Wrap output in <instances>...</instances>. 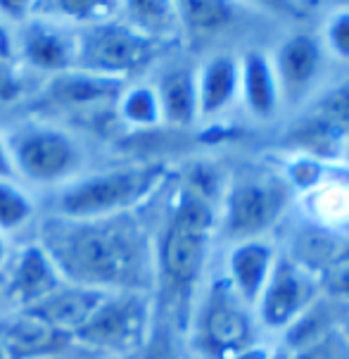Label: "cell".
<instances>
[{"label": "cell", "mask_w": 349, "mask_h": 359, "mask_svg": "<svg viewBox=\"0 0 349 359\" xmlns=\"http://www.w3.org/2000/svg\"><path fill=\"white\" fill-rule=\"evenodd\" d=\"M271 355H273V350L268 348V345L254 343V345H249V348L235 352V355L228 357V359H271Z\"/></svg>", "instance_id": "obj_32"}, {"label": "cell", "mask_w": 349, "mask_h": 359, "mask_svg": "<svg viewBox=\"0 0 349 359\" xmlns=\"http://www.w3.org/2000/svg\"><path fill=\"white\" fill-rule=\"evenodd\" d=\"M0 359H8V352H5L3 345H0Z\"/></svg>", "instance_id": "obj_37"}, {"label": "cell", "mask_w": 349, "mask_h": 359, "mask_svg": "<svg viewBox=\"0 0 349 359\" xmlns=\"http://www.w3.org/2000/svg\"><path fill=\"white\" fill-rule=\"evenodd\" d=\"M292 359H340V357H338V352L333 350V345L328 343V338L323 336L321 340H316V343L302 348Z\"/></svg>", "instance_id": "obj_30"}, {"label": "cell", "mask_w": 349, "mask_h": 359, "mask_svg": "<svg viewBox=\"0 0 349 359\" xmlns=\"http://www.w3.org/2000/svg\"><path fill=\"white\" fill-rule=\"evenodd\" d=\"M100 297L102 293H97V290L62 283L55 293L48 295L46 300H41L39 305H34L32 309H24V312H32L34 316L46 321V324H50L53 328H57V331L74 338V333L88 321V316L93 314Z\"/></svg>", "instance_id": "obj_18"}, {"label": "cell", "mask_w": 349, "mask_h": 359, "mask_svg": "<svg viewBox=\"0 0 349 359\" xmlns=\"http://www.w3.org/2000/svg\"><path fill=\"white\" fill-rule=\"evenodd\" d=\"M275 250L271 243L264 238H252V241H240L233 245L228 252V262H226V278L233 285L238 295L247 302L249 307L256 305L261 290L268 281V273L273 269Z\"/></svg>", "instance_id": "obj_16"}, {"label": "cell", "mask_w": 349, "mask_h": 359, "mask_svg": "<svg viewBox=\"0 0 349 359\" xmlns=\"http://www.w3.org/2000/svg\"><path fill=\"white\" fill-rule=\"evenodd\" d=\"M152 336V302L148 293H102L74 340L93 350L128 355Z\"/></svg>", "instance_id": "obj_7"}, {"label": "cell", "mask_w": 349, "mask_h": 359, "mask_svg": "<svg viewBox=\"0 0 349 359\" xmlns=\"http://www.w3.org/2000/svg\"><path fill=\"white\" fill-rule=\"evenodd\" d=\"M24 93V79L15 60L0 57V102H15Z\"/></svg>", "instance_id": "obj_27"}, {"label": "cell", "mask_w": 349, "mask_h": 359, "mask_svg": "<svg viewBox=\"0 0 349 359\" xmlns=\"http://www.w3.org/2000/svg\"><path fill=\"white\" fill-rule=\"evenodd\" d=\"M71 343V336L24 309L0 324V345L8 352V359H50L62 355Z\"/></svg>", "instance_id": "obj_15"}, {"label": "cell", "mask_w": 349, "mask_h": 359, "mask_svg": "<svg viewBox=\"0 0 349 359\" xmlns=\"http://www.w3.org/2000/svg\"><path fill=\"white\" fill-rule=\"evenodd\" d=\"M345 333H347V338H349V314H347V319H345Z\"/></svg>", "instance_id": "obj_38"}, {"label": "cell", "mask_w": 349, "mask_h": 359, "mask_svg": "<svg viewBox=\"0 0 349 359\" xmlns=\"http://www.w3.org/2000/svg\"><path fill=\"white\" fill-rule=\"evenodd\" d=\"M271 359H292V355L287 350H273Z\"/></svg>", "instance_id": "obj_35"}, {"label": "cell", "mask_w": 349, "mask_h": 359, "mask_svg": "<svg viewBox=\"0 0 349 359\" xmlns=\"http://www.w3.org/2000/svg\"><path fill=\"white\" fill-rule=\"evenodd\" d=\"M323 43L342 62H349V8L335 10L323 27Z\"/></svg>", "instance_id": "obj_26"}, {"label": "cell", "mask_w": 349, "mask_h": 359, "mask_svg": "<svg viewBox=\"0 0 349 359\" xmlns=\"http://www.w3.org/2000/svg\"><path fill=\"white\" fill-rule=\"evenodd\" d=\"M240 98L256 119H271L280 105L273 62L266 53L249 50L240 60Z\"/></svg>", "instance_id": "obj_19"}, {"label": "cell", "mask_w": 349, "mask_h": 359, "mask_svg": "<svg viewBox=\"0 0 349 359\" xmlns=\"http://www.w3.org/2000/svg\"><path fill=\"white\" fill-rule=\"evenodd\" d=\"M226 276H219L200 295L193 309L191 345L200 359H228L256 343V316Z\"/></svg>", "instance_id": "obj_4"}, {"label": "cell", "mask_w": 349, "mask_h": 359, "mask_svg": "<svg viewBox=\"0 0 349 359\" xmlns=\"http://www.w3.org/2000/svg\"><path fill=\"white\" fill-rule=\"evenodd\" d=\"M5 138L15 176L36 186H67L78 179L83 150L69 131L48 121H29Z\"/></svg>", "instance_id": "obj_5"}, {"label": "cell", "mask_w": 349, "mask_h": 359, "mask_svg": "<svg viewBox=\"0 0 349 359\" xmlns=\"http://www.w3.org/2000/svg\"><path fill=\"white\" fill-rule=\"evenodd\" d=\"M290 193L268 174H245L228 186L221 207L224 231L235 243L261 238L285 212Z\"/></svg>", "instance_id": "obj_8"}, {"label": "cell", "mask_w": 349, "mask_h": 359, "mask_svg": "<svg viewBox=\"0 0 349 359\" xmlns=\"http://www.w3.org/2000/svg\"><path fill=\"white\" fill-rule=\"evenodd\" d=\"M316 295L318 278L302 269L290 255H278L254 305L256 321L271 331H287L316 305Z\"/></svg>", "instance_id": "obj_9"}, {"label": "cell", "mask_w": 349, "mask_h": 359, "mask_svg": "<svg viewBox=\"0 0 349 359\" xmlns=\"http://www.w3.org/2000/svg\"><path fill=\"white\" fill-rule=\"evenodd\" d=\"M145 355L143 359H181L179 352H176V348L171 345V340L167 336H157L148 340V345H145Z\"/></svg>", "instance_id": "obj_29"}, {"label": "cell", "mask_w": 349, "mask_h": 359, "mask_svg": "<svg viewBox=\"0 0 349 359\" xmlns=\"http://www.w3.org/2000/svg\"><path fill=\"white\" fill-rule=\"evenodd\" d=\"M169 169L162 162L119 164L102 172L78 176L62 188L55 215L90 219L136 212L167 181Z\"/></svg>", "instance_id": "obj_3"}, {"label": "cell", "mask_w": 349, "mask_h": 359, "mask_svg": "<svg viewBox=\"0 0 349 359\" xmlns=\"http://www.w3.org/2000/svg\"><path fill=\"white\" fill-rule=\"evenodd\" d=\"M119 5L112 3H93V0H64V3H46V5H34V15L46 17L64 27H78L85 29L95 22L109 20L116 15Z\"/></svg>", "instance_id": "obj_24"}, {"label": "cell", "mask_w": 349, "mask_h": 359, "mask_svg": "<svg viewBox=\"0 0 349 359\" xmlns=\"http://www.w3.org/2000/svg\"><path fill=\"white\" fill-rule=\"evenodd\" d=\"M121 93V81L102 79L81 69H69L55 74L41 95V105L55 112H88L102 105H116Z\"/></svg>", "instance_id": "obj_13"}, {"label": "cell", "mask_w": 349, "mask_h": 359, "mask_svg": "<svg viewBox=\"0 0 349 359\" xmlns=\"http://www.w3.org/2000/svg\"><path fill=\"white\" fill-rule=\"evenodd\" d=\"M39 245L64 283L97 293H148L155 288V238L136 212L74 219L53 215Z\"/></svg>", "instance_id": "obj_1"}, {"label": "cell", "mask_w": 349, "mask_h": 359, "mask_svg": "<svg viewBox=\"0 0 349 359\" xmlns=\"http://www.w3.org/2000/svg\"><path fill=\"white\" fill-rule=\"evenodd\" d=\"M349 133V83L333 88L316 102L314 109L295 129L287 133V141L309 155L328 157L342 148Z\"/></svg>", "instance_id": "obj_10"}, {"label": "cell", "mask_w": 349, "mask_h": 359, "mask_svg": "<svg viewBox=\"0 0 349 359\" xmlns=\"http://www.w3.org/2000/svg\"><path fill=\"white\" fill-rule=\"evenodd\" d=\"M214 176L198 167L176 198L155 238V285L174 309L191 305L217 231Z\"/></svg>", "instance_id": "obj_2"}, {"label": "cell", "mask_w": 349, "mask_h": 359, "mask_svg": "<svg viewBox=\"0 0 349 359\" xmlns=\"http://www.w3.org/2000/svg\"><path fill=\"white\" fill-rule=\"evenodd\" d=\"M36 215L34 198L12 179H0V233L27 226Z\"/></svg>", "instance_id": "obj_25"}, {"label": "cell", "mask_w": 349, "mask_h": 359, "mask_svg": "<svg viewBox=\"0 0 349 359\" xmlns=\"http://www.w3.org/2000/svg\"><path fill=\"white\" fill-rule=\"evenodd\" d=\"M162 121L174 126H191L198 119V88H195V72L188 67H174L164 72L155 86Z\"/></svg>", "instance_id": "obj_20"}, {"label": "cell", "mask_w": 349, "mask_h": 359, "mask_svg": "<svg viewBox=\"0 0 349 359\" xmlns=\"http://www.w3.org/2000/svg\"><path fill=\"white\" fill-rule=\"evenodd\" d=\"M12 176H15V169H12V160H10L8 138L0 133V179H12Z\"/></svg>", "instance_id": "obj_33"}, {"label": "cell", "mask_w": 349, "mask_h": 359, "mask_svg": "<svg viewBox=\"0 0 349 359\" xmlns=\"http://www.w3.org/2000/svg\"><path fill=\"white\" fill-rule=\"evenodd\" d=\"M119 12V10H116ZM162 43L138 34L119 15L76 29V69L124 81L148 67Z\"/></svg>", "instance_id": "obj_6"}, {"label": "cell", "mask_w": 349, "mask_h": 359, "mask_svg": "<svg viewBox=\"0 0 349 359\" xmlns=\"http://www.w3.org/2000/svg\"><path fill=\"white\" fill-rule=\"evenodd\" d=\"M0 302H3V288H0Z\"/></svg>", "instance_id": "obj_39"}, {"label": "cell", "mask_w": 349, "mask_h": 359, "mask_svg": "<svg viewBox=\"0 0 349 359\" xmlns=\"http://www.w3.org/2000/svg\"><path fill=\"white\" fill-rule=\"evenodd\" d=\"M321 43L311 34L287 36L271 60L280 98H285L287 102L304 98L321 72Z\"/></svg>", "instance_id": "obj_14"}, {"label": "cell", "mask_w": 349, "mask_h": 359, "mask_svg": "<svg viewBox=\"0 0 349 359\" xmlns=\"http://www.w3.org/2000/svg\"><path fill=\"white\" fill-rule=\"evenodd\" d=\"M0 57L3 60H15L17 62V39L12 34L10 24L0 17Z\"/></svg>", "instance_id": "obj_31"}, {"label": "cell", "mask_w": 349, "mask_h": 359, "mask_svg": "<svg viewBox=\"0 0 349 359\" xmlns=\"http://www.w3.org/2000/svg\"><path fill=\"white\" fill-rule=\"evenodd\" d=\"M62 283L64 281L50 255L43 250L39 243H29L10 262L0 288H3V300L20 312V309H32L34 305H39Z\"/></svg>", "instance_id": "obj_11"}, {"label": "cell", "mask_w": 349, "mask_h": 359, "mask_svg": "<svg viewBox=\"0 0 349 359\" xmlns=\"http://www.w3.org/2000/svg\"><path fill=\"white\" fill-rule=\"evenodd\" d=\"M114 112L124 124L133 126V129H152V126H157L162 121L157 90L155 86H145V83L121 88Z\"/></svg>", "instance_id": "obj_23"}, {"label": "cell", "mask_w": 349, "mask_h": 359, "mask_svg": "<svg viewBox=\"0 0 349 359\" xmlns=\"http://www.w3.org/2000/svg\"><path fill=\"white\" fill-rule=\"evenodd\" d=\"M8 250H10L8 238H5V236L0 233V269H3V266L8 264Z\"/></svg>", "instance_id": "obj_34"}, {"label": "cell", "mask_w": 349, "mask_h": 359, "mask_svg": "<svg viewBox=\"0 0 349 359\" xmlns=\"http://www.w3.org/2000/svg\"><path fill=\"white\" fill-rule=\"evenodd\" d=\"M198 117H217L240 95V62L231 55H214L195 72Z\"/></svg>", "instance_id": "obj_17"}, {"label": "cell", "mask_w": 349, "mask_h": 359, "mask_svg": "<svg viewBox=\"0 0 349 359\" xmlns=\"http://www.w3.org/2000/svg\"><path fill=\"white\" fill-rule=\"evenodd\" d=\"M326 290L333 297H342V300H349V257H345L342 262L330 269L326 276L321 278Z\"/></svg>", "instance_id": "obj_28"}, {"label": "cell", "mask_w": 349, "mask_h": 359, "mask_svg": "<svg viewBox=\"0 0 349 359\" xmlns=\"http://www.w3.org/2000/svg\"><path fill=\"white\" fill-rule=\"evenodd\" d=\"M342 150H345V157H347V162H349V133H347L345 143H342Z\"/></svg>", "instance_id": "obj_36"}, {"label": "cell", "mask_w": 349, "mask_h": 359, "mask_svg": "<svg viewBox=\"0 0 349 359\" xmlns=\"http://www.w3.org/2000/svg\"><path fill=\"white\" fill-rule=\"evenodd\" d=\"M181 29L193 39H212V36L226 32L238 17L235 5L231 3H179Z\"/></svg>", "instance_id": "obj_22"}, {"label": "cell", "mask_w": 349, "mask_h": 359, "mask_svg": "<svg viewBox=\"0 0 349 359\" xmlns=\"http://www.w3.org/2000/svg\"><path fill=\"white\" fill-rule=\"evenodd\" d=\"M17 55L41 72L64 74L76 69V32L64 24L32 15L22 27Z\"/></svg>", "instance_id": "obj_12"}, {"label": "cell", "mask_w": 349, "mask_h": 359, "mask_svg": "<svg viewBox=\"0 0 349 359\" xmlns=\"http://www.w3.org/2000/svg\"><path fill=\"white\" fill-rule=\"evenodd\" d=\"M116 15L138 34L148 36L152 41L167 43V41L181 29L179 12L171 3H126L121 5Z\"/></svg>", "instance_id": "obj_21"}]
</instances>
